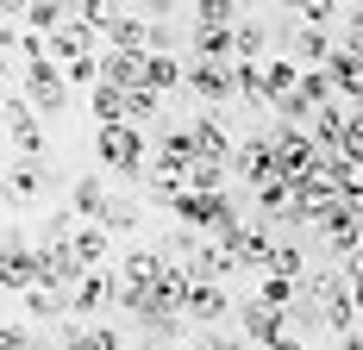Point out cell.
Returning <instances> with one entry per match:
<instances>
[{
  "instance_id": "cell-39",
  "label": "cell",
  "mask_w": 363,
  "mask_h": 350,
  "mask_svg": "<svg viewBox=\"0 0 363 350\" xmlns=\"http://www.w3.org/2000/svg\"><path fill=\"white\" fill-rule=\"evenodd\" d=\"M338 269H345V288H351V300L363 307V250H351V256H345Z\"/></svg>"
},
{
  "instance_id": "cell-32",
  "label": "cell",
  "mask_w": 363,
  "mask_h": 350,
  "mask_svg": "<svg viewBox=\"0 0 363 350\" xmlns=\"http://www.w3.org/2000/svg\"><path fill=\"white\" fill-rule=\"evenodd\" d=\"M301 288H307V281H289V276H263V281H257V300H269V307H282V313H289L294 300H301Z\"/></svg>"
},
{
  "instance_id": "cell-2",
  "label": "cell",
  "mask_w": 363,
  "mask_h": 350,
  "mask_svg": "<svg viewBox=\"0 0 363 350\" xmlns=\"http://www.w3.org/2000/svg\"><path fill=\"white\" fill-rule=\"evenodd\" d=\"M19 88H26V101L38 106V119H57V113L69 106V75H63V63H57V57L26 63V69H19Z\"/></svg>"
},
{
  "instance_id": "cell-48",
  "label": "cell",
  "mask_w": 363,
  "mask_h": 350,
  "mask_svg": "<svg viewBox=\"0 0 363 350\" xmlns=\"http://www.w3.org/2000/svg\"><path fill=\"white\" fill-rule=\"evenodd\" d=\"M238 6H257V0H238Z\"/></svg>"
},
{
  "instance_id": "cell-42",
  "label": "cell",
  "mask_w": 363,
  "mask_h": 350,
  "mask_svg": "<svg viewBox=\"0 0 363 350\" xmlns=\"http://www.w3.org/2000/svg\"><path fill=\"white\" fill-rule=\"evenodd\" d=\"M94 350H125V338H119V332H113L107 319H94Z\"/></svg>"
},
{
  "instance_id": "cell-29",
  "label": "cell",
  "mask_w": 363,
  "mask_h": 350,
  "mask_svg": "<svg viewBox=\"0 0 363 350\" xmlns=\"http://www.w3.org/2000/svg\"><path fill=\"white\" fill-rule=\"evenodd\" d=\"M238 101L269 106V75H263V63H251V57H238Z\"/></svg>"
},
{
  "instance_id": "cell-23",
  "label": "cell",
  "mask_w": 363,
  "mask_h": 350,
  "mask_svg": "<svg viewBox=\"0 0 363 350\" xmlns=\"http://www.w3.org/2000/svg\"><path fill=\"white\" fill-rule=\"evenodd\" d=\"M245 6L238 0H194V32H238Z\"/></svg>"
},
{
  "instance_id": "cell-8",
  "label": "cell",
  "mask_w": 363,
  "mask_h": 350,
  "mask_svg": "<svg viewBox=\"0 0 363 350\" xmlns=\"http://www.w3.org/2000/svg\"><path fill=\"white\" fill-rule=\"evenodd\" d=\"M32 281H38V244L13 225L6 232V256H0V288H6V300H19Z\"/></svg>"
},
{
  "instance_id": "cell-34",
  "label": "cell",
  "mask_w": 363,
  "mask_h": 350,
  "mask_svg": "<svg viewBox=\"0 0 363 350\" xmlns=\"http://www.w3.org/2000/svg\"><path fill=\"white\" fill-rule=\"evenodd\" d=\"M338 19H345V6H338V0H301V6H294V26H338Z\"/></svg>"
},
{
  "instance_id": "cell-9",
  "label": "cell",
  "mask_w": 363,
  "mask_h": 350,
  "mask_svg": "<svg viewBox=\"0 0 363 350\" xmlns=\"http://www.w3.org/2000/svg\"><path fill=\"white\" fill-rule=\"evenodd\" d=\"M38 281L63 288V294L75 300V288L88 281V263L75 256V244H38Z\"/></svg>"
},
{
  "instance_id": "cell-44",
  "label": "cell",
  "mask_w": 363,
  "mask_h": 350,
  "mask_svg": "<svg viewBox=\"0 0 363 350\" xmlns=\"http://www.w3.org/2000/svg\"><path fill=\"white\" fill-rule=\"evenodd\" d=\"M225 344H232L225 332H201V338H194V350H225Z\"/></svg>"
},
{
  "instance_id": "cell-11",
  "label": "cell",
  "mask_w": 363,
  "mask_h": 350,
  "mask_svg": "<svg viewBox=\"0 0 363 350\" xmlns=\"http://www.w3.org/2000/svg\"><path fill=\"white\" fill-rule=\"evenodd\" d=\"M119 294H125L119 269H88V281L75 288V300H69V313L75 319H94V313H107V307H119Z\"/></svg>"
},
{
  "instance_id": "cell-7",
  "label": "cell",
  "mask_w": 363,
  "mask_h": 350,
  "mask_svg": "<svg viewBox=\"0 0 363 350\" xmlns=\"http://www.w3.org/2000/svg\"><path fill=\"white\" fill-rule=\"evenodd\" d=\"M188 132H194V163H232L238 157V138L225 132V113H213V106H201L188 119Z\"/></svg>"
},
{
  "instance_id": "cell-26",
  "label": "cell",
  "mask_w": 363,
  "mask_h": 350,
  "mask_svg": "<svg viewBox=\"0 0 363 350\" xmlns=\"http://www.w3.org/2000/svg\"><path fill=\"white\" fill-rule=\"evenodd\" d=\"M94 38H101V32H88V26H82V19H69V26H63V32L50 38V57H57V63H63V69H69L75 57H94Z\"/></svg>"
},
{
  "instance_id": "cell-31",
  "label": "cell",
  "mask_w": 363,
  "mask_h": 350,
  "mask_svg": "<svg viewBox=\"0 0 363 350\" xmlns=\"http://www.w3.org/2000/svg\"><path fill=\"white\" fill-rule=\"evenodd\" d=\"M269 276H289V281H307V256L294 238H276V256H269Z\"/></svg>"
},
{
  "instance_id": "cell-45",
  "label": "cell",
  "mask_w": 363,
  "mask_h": 350,
  "mask_svg": "<svg viewBox=\"0 0 363 350\" xmlns=\"http://www.w3.org/2000/svg\"><path fill=\"white\" fill-rule=\"evenodd\" d=\"M345 207H351V213H357V219H363V175H357V181H351V188H345Z\"/></svg>"
},
{
  "instance_id": "cell-6",
  "label": "cell",
  "mask_w": 363,
  "mask_h": 350,
  "mask_svg": "<svg viewBox=\"0 0 363 350\" xmlns=\"http://www.w3.org/2000/svg\"><path fill=\"white\" fill-rule=\"evenodd\" d=\"M289 332H294V319L282 313V307H269V300H257V294L238 300V338H251L257 350H269L276 338H289Z\"/></svg>"
},
{
  "instance_id": "cell-19",
  "label": "cell",
  "mask_w": 363,
  "mask_h": 350,
  "mask_svg": "<svg viewBox=\"0 0 363 350\" xmlns=\"http://www.w3.org/2000/svg\"><path fill=\"white\" fill-rule=\"evenodd\" d=\"M163 263H169V256H163L157 244H138V250L119 256V281H125V288H150V281L163 276Z\"/></svg>"
},
{
  "instance_id": "cell-43",
  "label": "cell",
  "mask_w": 363,
  "mask_h": 350,
  "mask_svg": "<svg viewBox=\"0 0 363 350\" xmlns=\"http://www.w3.org/2000/svg\"><path fill=\"white\" fill-rule=\"evenodd\" d=\"M0 13H6V26H26V13H32V0H0Z\"/></svg>"
},
{
  "instance_id": "cell-38",
  "label": "cell",
  "mask_w": 363,
  "mask_h": 350,
  "mask_svg": "<svg viewBox=\"0 0 363 350\" xmlns=\"http://www.w3.org/2000/svg\"><path fill=\"white\" fill-rule=\"evenodd\" d=\"M57 344L63 350H94V319H69V325L57 332Z\"/></svg>"
},
{
  "instance_id": "cell-35",
  "label": "cell",
  "mask_w": 363,
  "mask_h": 350,
  "mask_svg": "<svg viewBox=\"0 0 363 350\" xmlns=\"http://www.w3.org/2000/svg\"><path fill=\"white\" fill-rule=\"evenodd\" d=\"M238 57H251V63L269 57V26H263V19H245V26H238Z\"/></svg>"
},
{
  "instance_id": "cell-5",
  "label": "cell",
  "mask_w": 363,
  "mask_h": 350,
  "mask_svg": "<svg viewBox=\"0 0 363 350\" xmlns=\"http://www.w3.org/2000/svg\"><path fill=\"white\" fill-rule=\"evenodd\" d=\"M188 94L201 106H213V113H225L238 101V63H194L188 57Z\"/></svg>"
},
{
  "instance_id": "cell-18",
  "label": "cell",
  "mask_w": 363,
  "mask_h": 350,
  "mask_svg": "<svg viewBox=\"0 0 363 350\" xmlns=\"http://www.w3.org/2000/svg\"><path fill=\"white\" fill-rule=\"evenodd\" d=\"M107 50H138V57H150V19L138 13V6H125V13L113 19V32H107Z\"/></svg>"
},
{
  "instance_id": "cell-12",
  "label": "cell",
  "mask_w": 363,
  "mask_h": 350,
  "mask_svg": "<svg viewBox=\"0 0 363 350\" xmlns=\"http://www.w3.org/2000/svg\"><path fill=\"white\" fill-rule=\"evenodd\" d=\"M238 313V300L225 294V281H194V294H188V325H201V332H213L219 319Z\"/></svg>"
},
{
  "instance_id": "cell-27",
  "label": "cell",
  "mask_w": 363,
  "mask_h": 350,
  "mask_svg": "<svg viewBox=\"0 0 363 350\" xmlns=\"http://www.w3.org/2000/svg\"><path fill=\"white\" fill-rule=\"evenodd\" d=\"M75 256H82L88 269H107V256H113V232H107V225H82V232H75Z\"/></svg>"
},
{
  "instance_id": "cell-24",
  "label": "cell",
  "mask_w": 363,
  "mask_h": 350,
  "mask_svg": "<svg viewBox=\"0 0 363 350\" xmlns=\"http://www.w3.org/2000/svg\"><path fill=\"white\" fill-rule=\"evenodd\" d=\"M75 19V0H32V13H26V32L38 38H57L63 26Z\"/></svg>"
},
{
  "instance_id": "cell-36",
  "label": "cell",
  "mask_w": 363,
  "mask_h": 350,
  "mask_svg": "<svg viewBox=\"0 0 363 350\" xmlns=\"http://www.w3.org/2000/svg\"><path fill=\"white\" fill-rule=\"evenodd\" d=\"M0 350H44L32 338V319L26 313H13V307H6V332H0Z\"/></svg>"
},
{
  "instance_id": "cell-40",
  "label": "cell",
  "mask_w": 363,
  "mask_h": 350,
  "mask_svg": "<svg viewBox=\"0 0 363 350\" xmlns=\"http://www.w3.org/2000/svg\"><path fill=\"white\" fill-rule=\"evenodd\" d=\"M345 157L363 169V113H351V125H345Z\"/></svg>"
},
{
  "instance_id": "cell-16",
  "label": "cell",
  "mask_w": 363,
  "mask_h": 350,
  "mask_svg": "<svg viewBox=\"0 0 363 350\" xmlns=\"http://www.w3.org/2000/svg\"><path fill=\"white\" fill-rule=\"evenodd\" d=\"M351 113H357V106H345V101L313 113V125H307V132H313V144H320L326 157H345V125H351Z\"/></svg>"
},
{
  "instance_id": "cell-4",
  "label": "cell",
  "mask_w": 363,
  "mask_h": 350,
  "mask_svg": "<svg viewBox=\"0 0 363 350\" xmlns=\"http://www.w3.org/2000/svg\"><path fill=\"white\" fill-rule=\"evenodd\" d=\"M232 181L238 188H269V181H282L276 175V138L269 132H251V138H238V157H232Z\"/></svg>"
},
{
  "instance_id": "cell-47",
  "label": "cell",
  "mask_w": 363,
  "mask_h": 350,
  "mask_svg": "<svg viewBox=\"0 0 363 350\" xmlns=\"http://www.w3.org/2000/svg\"><path fill=\"white\" fill-rule=\"evenodd\" d=\"M269 350H307V338H301V332H289V338H276Z\"/></svg>"
},
{
  "instance_id": "cell-41",
  "label": "cell",
  "mask_w": 363,
  "mask_h": 350,
  "mask_svg": "<svg viewBox=\"0 0 363 350\" xmlns=\"http://www.w3.org/2000/svg\"><path fill=\"white\" fill-rule=\"evenodd\" d=\"M182 6H194V0H138V13H145V19H176Z\"/></svg>"
},
{
  "instance_id": "cell-17",
  "label": "cell",
  "mask_w": 363,
  "mask_h": 350,
  "mask_svg": "<svg viewBox=\"0 0 363 350\" xmlns=\"http://www.w3.org/2000/svg\"><path fill=\"white\" fill-rule=\"evenodd\" d=\"M6 307L44 325V319H57V313H63V307H69V294H63V288H50V281H32V288H26L19 300H6Z\"/></svg>"
},
{
  "instance_id": "cell-15",
  "label": "cell",
  "mask_w": 363,
  "mask_h": 350,
  "mask_svg": "<svg viewBox=\"0 0 363 350\" xmlns=\"http://www.w3.org/2000/svg\"><path fill=\"white\" fill-rule=\"evenodd\" d=\"M107 181H101V175L88 169V175H75L69 181V207H75V219H82V225H101V213H107Z\"/></svg>"
},
{
  "instance_id": "cell-10",
  "label": "cell",
  "mask_w": 363,
  "mask_h": 350,
  "mask_svg": "<svg viewBox=\"0 0 363 350\" xmlns=\"http://www.w3.org/2000/svg\"><path fill=\"white\" fill-rule=\"evenodd\" d=\"M50 194V163H38V157H6V201L13 207H32Z\"/></svg>"
},
{
  "instance_id": "cell-33",
  "label": "cell",
  "mask_w": 363,
  "mask_h": 350,
  "mask_svg": "<svg viewBox=\"0 0 363 350\" xmlns=\"http://www.w3.org/2000/svg\"><path fill=\"white\" fill-rule=\"evenodd\" d=\"M101 225H107L113 238H119V232H138V201H132V194H113L107 213H101Z\"/></svg>"
},
{
  "instance_id": "cell-13",
  "label": "cell",
  "mask_w": 363,
  "mask_h": 350,
  "mask_svg": "<svg viewBox=\"0 0 363 350\" xmlns=\"http://www.w3.org/2000/svg\"><path fill=\"white\" fill-rule=\"evenodd\" d=\"M332 50H338V44H332L326 26H289V57L301 63V69H326Z\"/></svg>"
},
{
  "instance_id": "cell-21",
  "label": "cell",
  "mask_w": 363,
  "mask_h": 350,
  "mask_svg": "<svg viewBox=\"0 0 363 350\" xmlns=\"http://www.w3.org/2000/svg\"><path fill=\"white\" fill-rule=\"evenodd\" d=\"M145 88H157V94L188 88V57H163V50H150V57H145Z\"/></svg>"
},
{
  "instance_id": "cell-14",
  "label": "cell",
  "mask_w": 363,
  "mask_h": 350,
  "mask_svg": "<svg viewBox=\"0 0 363 350\" xmlns=\"http://www.w3.org/2000/svg\"><path fill=\"white\" fill-rule=\"evenodd\" d=\"M320 232H326V244H332V256H338V263H345L351 250H363V219L345 207V201H338V207L320 219Z\"/></svg>"
},
{
  "instance_id": "cell-20",
  "label": "cell",
  "mask_w": 363,
  "mask_h": 350,
  "mask_svg": "<svg viewBox=\"0 0 363 350\" xmlns=\"http://www.w3.org/2000/svg\"><path fill=\"white\" fill-rule=\"evenodd\" d=\"M101 81H113V88H145V57L138 50H101Z\"/></svg>"
},
{
  "instance_id": "cell-28",
  "label": "cell",
  "mask_w": 363,
  "mask_h": 350,
  "mask_svg": "<svg viewBox=\"0 0 363 350\" xmlns=\"http://www.w3.org/2000/svg\"><path fill=\"white\" fill-rule=\"evenodd\" d=\"M6 157H38V163H50V138H44V119L19 125V132H6Z\"/></svg>"
},
{
  "instance_id": "cell-1",
  "label": "cell",
  "mask_w": 363,
  "mask_h": 350,
  "mask_svg": "<svg viewBox=\"0 0 363 350\" xmlns=\"http://www.w3.org/2000/svg\"><path fill=\"white\" fill-rule=\"evenodd\" d=\"M94 157L125 181H145L157 163V150L145 144V125H94Z\"/></svg>"
},
{
  "instance_id": "cell-22",
  "label": "cell",
  "mask_w": 363,
  "mask_h": 350,
  "mask_svg": "<svg viewBox=\"0 0 363 350\" xmlns=\"http://www.w3.org/2000/svg\"><path fill=\"white\" fill-rule=\"evenodd\" d=\"M194 63H238V32H188Z\"/></svg>"
},
{
  "instance_id": "cell-49",
  "label": "cell",
  "mask_w": 363,
  "mask_h": 350,
  "mask_svg": "<svg viewBox=\"0 0 363 350\" xmlns=\"http://www.w3.org/2000/svg\"><path fill=\"white\" fill-rule=\"evenodd\" d=\"M163 350H182V344H163Z\"/></svg>"
},
{
  "instance_id": "cell-37",
  "label": "cell",
  "mask_w": 363,
  "mask_h": 350,
  "mask_svg": "<svg viewBox=\"0 0 363 350\" xmlns=\"http://www.w3.org/2000/svg\"><path fill=\"white\" fill-rule=\"evenodd\" d=\"M163 119V94L157 88H132V125H157Z\"/></svg>"
},
{
  "instance_id": "cell-25",
  "label": "cell",
  "mask_w": 363,
  "mask_h": 350,
  "mask_svg": "<svg viewBox=\"0 0 363 350\" xmlns=\"http://www.w3.org/2000/svg\"><path fill=\"white\" fill-rule=\"evenodd\" d=\"M88 94H94V125H132V94H125V88L101 81V88H88Z\"/></svg>"
},
{
  "instance_id": "cell-46",
  "label": "cell",
  "mask_w": 363,
  "mask_h": 350,
  "mask_svg": "<svg viewBox=\"0 0 363 350\" xmlns=\"http://www.w3.org/2000/svg\"><path fill=\"white\" fill-rule=\"evenodd\" d=\"M332 350H363V325H357V332H345V338H338Z\"/></svg>"
},
{
  "instance_id": "cell-3",
  "label": "cell",
  "mask_w": 363,
  "mask_h": 350,
  "mask_svg": "<svg viewBox=\"0 0 363 350\" xmlns=\"http://www.w3.org/2000/svg\"><path fill=\"white\" fill-rule=\"evenodd\" d=\"M269 138H276V175H282L289 188H294V181H307V175H313V163L326 157V150L313 144V132H307V125H276Z\"/></svg>"
},
{
  "instance_id": "cell-30",
  "label": "cell",
  "mask_w": 363,
  "mask_h": 350,
  "mask_svg": "<svg viewBox=\"0 0 363 350\" xmlns=\"http://www.w3.org/2000/svg\"><path fill=\"white\" fill-rule=\"evenodd\" d=\"M119 13H125L119 0H75V19H82L88 32H101V38L113 32V19H119Z\"/></svg>"
}]
</instances>
